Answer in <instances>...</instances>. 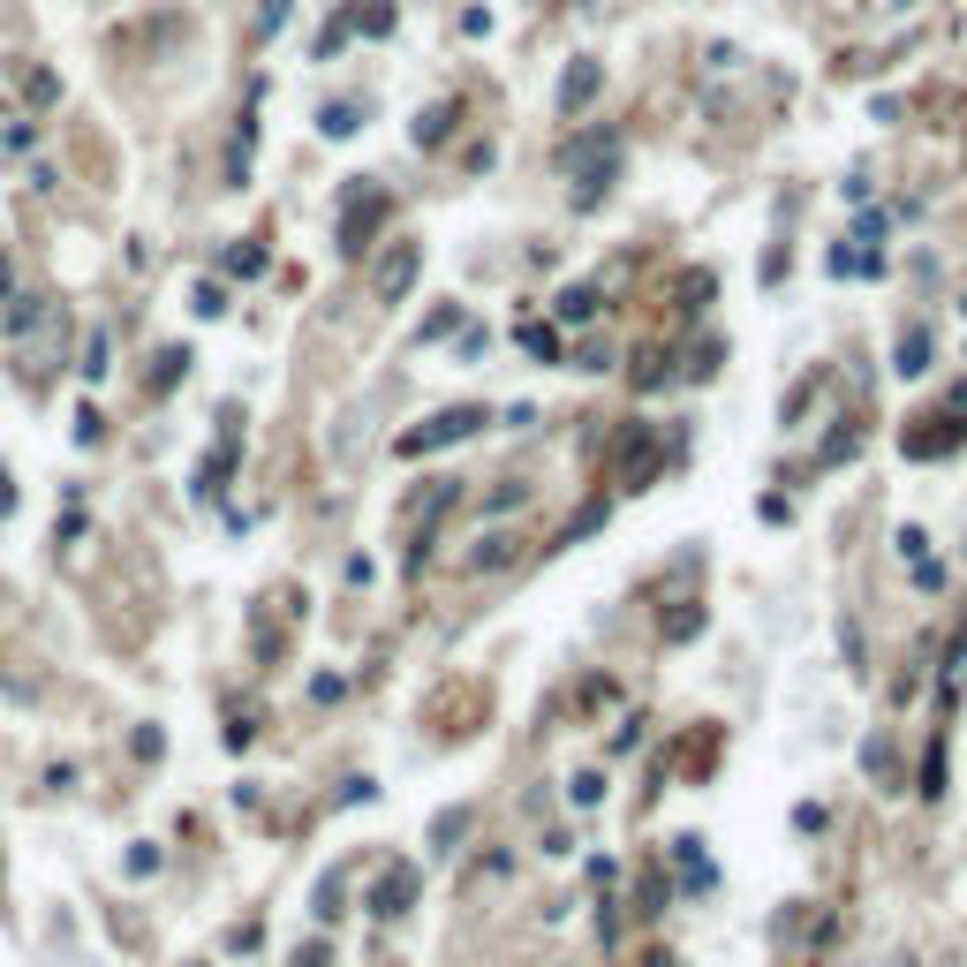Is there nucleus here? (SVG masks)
<instances>
[{
	"label": "nucleus",
	"instance_id": "nucleus-1",
	"mask_svg": "<svg viewBox=\"0 0 967 967\" xmlns=\"http://www.w3.org/2000/svg\"><path fill=\"white\" fill-rule=\"evenodd\" d=\"M476 424H484V408H446V416H431L424 431H408V439H401V454H439V446L469 439Z\"/></svg>",
	"mask_w": 967,
	"mask_h": 967
},
{
	"label": "nucleus",
	"instance_id": "nucleus-2",
	"mask_svg": "<svg viewBox=\"0 0 967 967\" xmlns=\"http://www.w3.org/2000/svg\"><path fill=\"white\" fill-rule=\"evenodd\" d=\"M416 265H424V242H393V250L378 257V280H371V288H378V303H401V295H408V280H416Z\"/></svg>",
	"mask_w": 967,
	"mask_h": 967
},
{
	"label": "nucleus",
	"instance_id": "nucleus-3",
	"mask_svg": "<svg viewBox=\"0 0 967 967\" xmlns=\"http://www.w3.org/2000/svg\"><path fill=\"white\" fill-rule=\"evenodd\" d=\"M378 220H386V197L371 189L363 204H348V227H340V250H348V257H363V242H371V227H378Z\"/></svg>",
	"mask_w": 967,
	"mask_h": 967
},
{
	"label": "nucleus",
	"instance_id": "nucleus-4",
	"mask_svg": "<svg viewBox=\"0 0 967 967\" xmlns=\"http://www.w3.org/2000/svg\"><path fill=\"white\" fill-rule=\"evenodd\" d=\"M408 900H416V869H386L378 892H371V915H401Z\"/></svg>",
	"mask_w": 967,
	"mask_h": 967
},
{
	"label": "nucleus",
	"instance_id": "nucleus-5",
	"mask_svg": "<svg viewBox=\"0 0 967 967\" xmlns=\"http://www.w3.org/2000/svg\"><path fill=\"white\" fill-rule=\"evenodd\" d=\"M892 371H900V378H922V371H930V333H922V325H907V333L892 340Z\"/></svg>",
	"mask_w": 967,
	"mask_h": 967
},
{
	"label": "nucleus",
	"instance_id": "nucleus-6",
	"mask_svg": "<svg viewBox=\"0 0 967 967\" xmlns=\"http://www.w3.org/2000/svg\"><path fill=\"white\" fill-rule=\"evenodd\" d=\"M590 99H597V61H575V68H567V84H560V114H582Z\"/></svg>",
	"mask_w": 967,
	"mask_h": 967
},
{
	"label": "nucleus",
	"instance_id": "nucleus-7",
	"mask_svg": "<svg viewBox=\"0 0 967 967\" xmlns=\"http://www.w3.org/2000/svg\"><path fill=\"white\" fill-rule=\"evenodd\" d=\"M182 371H189V348H159V371L144 378V386H152V393H174V378H182Z\"/></svg>",
	"mask_w": 967,
	"mask_h": 967
},
{
	"label": "nucleus",
	"instance_id": "nucleus-8",
	"mask_svg": "<svg viewBox=\"0 0 967 967\" xmlns=\"http://www.w3.org/2000/svg\"><path fill=\"white\" fill-rule=\"evenodd\" d=\"M952 446H960V431H915V439H907V454H922V461H937V454H952Z\"/></svg>",
	"mask_w": 967,
	"mask_h": 967
},
{
	"label": "nucleus",
	"instance_id": "nucleus-9",
	"mask_svg": "<svg viewBox=\"0 0 967 967\" xmlns=\"http://www.w3.org/2000/svg\"><path fill=\"white\" fill-rule=\"evenodd\" d=\"M522 348H529V356H537V363H552V356H560V333H552V325H537V318H529V325H522Z\"/></svg>",
	"mask_w": 967,
	"mask_h": 967
},
{
	"label": "nucleus",
	"instance_id": "nucleus-10",
	"mask_svg": "<svg viewBox=\"0 0 967 967\" xmlns=\"http://www.w3.org/2000/svg\"><path fill=\"white\" fill-rule=\"evenodd\" d=\"M507 560H514V537H484V544L469 552V567H476V575H484V567H507Z\"/></svg>",
	"mask_w": 967,
	"mask_h": 967
},
{
	"label": "nucleus",
	"instance_id": "nucleus-11",
	"mask_svg": "<svg viewBox=\"0 0 967 967\" xmlns=\"http://www.w3.org/2000/svg\"><path fill=\"white\" fill-rule=\"evenodd\" d=\"M446 129H454V106H431V114L416 121V144H446Z\"/></svg>",
	"mask_w": 967,
	"mask_h": 967
},
{
	"label": "nucleus",
	"instance_id": "nucleus-12",
	"mask_svg": "<svg viewBox=\"0 0 967 967\" xmlns=\"http://www.w3.org/2000/svg\"><path fill=\"white\" fill-rule=\"evenodd\" d=\"M560 318H575V325L597 318V288H567V295H560Z\"/></svg>",
	"mask_w": 967,
	"mask_h": 967
},
{
	"label": "nucleus",
	"instance_id": "nucleus-13",
	"mask_svg": "<svg viewBox=\"0 0 967 967\" xmlns=\"http://www.w3.org/2000/svg\"><path fill=\"white\" fill-rule=\"evenodd\" d=\"M76 371H84V378H106V333L84 340V363H76Z\"/></svg>",
	"mask_w": 967,
	"mask_h": 967
},
{
	"label": "nucleus",
	"instance_id": "nucleus-14",
	"mask_svg": "<svg viewBox=\"0 0 967 967\" xmlns=\"http://www.w3.org/2000/svg\"><path fill=\"white\" fill-rule=\"evenodd\" d=\"M318 129H325V136H356V106H325Z\"/></svg>",
	"mask_w": 967,
	"mask_h": 967
},
{
	"label": "nucleus",
	"instance_id": "nucleus-15",
	"mask_svg": "<svg viewBox=\"0 0 967 967\" xmlns=\"http://www.w3.org/2000/svg\"><path fill=\"white\" fill-rule=\"evenodd\" d=\"M31 144H38V129H23V121H16V129L0 136V159H23V152H31Z\"/></svg>",
	"mask_w": 967,
	"mask_h": 967
},
{
	"label": "nucleus",
	"instance_id": "nucleus-16",
	"mask_svg": "<svg viewBox=\"0 0 967 967\" xmlns=\"http://www.w3.org/2000/svg\"><path fill=\"white\" fill-rule=\"evenodd\" d=\"M522 499H529V484H499V492L484 499V514H507V507H522Z\"/></svg>",
	"mask_w": 967,
	"mask_h": 967
},
{
	"label": "nucleus",
	"instance_id": "nucleus-17",
	"mask_svg": "<svg viewBox=\"0 0 967 967\" xmlns=\"http://www.w3.org/2000/svg\"><path fill=\"white\" fill-rule=\"evenodd\" d=\"M189 310H197V318H220V310H227V295L212 288V280H204V288H197V303H189Z\"/></svg>",
	"mask_w": 967,
	"mask_h": 967
},
{
	"label": "nucleus",
	"instance_id": "nucleus-18",
	"mask_svg": "<svg viewBox=\"0 0 967 967\" xmlns=\"http://www.w3.org/2000/svg\"><path fill=\"white\" fill-rule=\"evenodd\" d=\"M597 794H605V771H582V779H575V801H582V809H590Z\"/></svg>",
	"mask_w": 967,
	"mask_h": 967
},
{
	"label": "nucleus",
	"instance_id": "nucleus-19",
	"mask_svg": "<svg viewBox=\"0 0 967 967\" xmlns=\"http://www.w3.org/2000/svg\"><path fill=\"white\" fill-rule=\"evenodd\" d=\"M318 915H325V922L340 915V877H325V884H318Z\"/></svg>",
	"mask_w": 967,
	"mask_h": 967
},
{
	"label": "nucleus",
	"instance_id": "nucleus-20",
	"mask_svg": "<svg viewBox=\"0 0 967 967\" xmlns=\"http://www.w3.org/2000/svg\"><path fill=\"white\" fill-rule=\"evenodd\" d=\"M280 23H288V0H265L257 8V31H280Z\"/></svg>",
	"mask_w": 967,
	"mask_h": 967
},
{
	"label": "nucleus",
	"instance_id": "nucleus-21",
	"mask_svg": "<svg viewBox=\"0 0 967 967\" xmlns=\"http://www.w3.org/2000/svg\"><path fill=\"white\" fill-rule=\"evenodd\" d=\"M0 514H16V484H8V469H0Z\"/></svg>",
	"mask_w": 967,
	"mask_h": 967
},
{
	"label": "nucleus",
	"instance_id": "nucleus-22",
	"mask_svg": "<svg viewBox=\"0 0 967 967\" xmlns=\"http://www.w3.org/2000/svg\"><path fill=\"white\" fill-rule=\"evenodd\" d=\"M295 967H325V945H310V952H303V960H295Z\"/></svg>",
	"mask_w": 967,
	"mask_h": 967
},
{
	"label": "nucleus",
	"instance_id": "nucleus-23",
	"mask_svg": "<svg viewBox=\"0 0 967 967\" xmlns=\"http://www.w3.org/2000/svg\"><path fill=\"white\" fill-rule=\"evenodd\" d=\"M0 303H8V265H0Z\"/></svg>",
	"mask_w": 967,
	"mask_h": 967
}]
</instances>
